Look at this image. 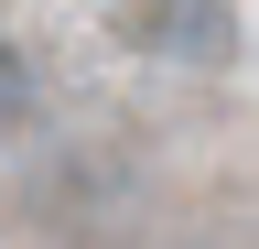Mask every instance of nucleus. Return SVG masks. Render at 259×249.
Instances as JSON below:
<instances>
[{"mask_svg":"<svg viewBox=\"0 0 259 249\" xmlns=\"http://www.w3.org/2000/svg\"><path fill=\"white\" fill-rule=\"evenodd\" d=\"M119 44L151 65H227L238 54V11L227 0H119Z\"/></svg>","mask_w":259,"mask_h":249,"instance_id":"nucleus-1","label":"nucleus"},{"mask_svg":"<svg viewBox=\"0 0 259 249\" xmlns=\"http://www.w3.org/2000/svg\"><path fill=\"white\" fill-rule=\"evenodd\" d=\"M54 98H44V54H32L22 33H0V141H22V130H44Z\"/></svg>","mask_w":259,"mask_h":249,"instance_id":"nucleus-2","label":"nucleus"}]
</instances>
